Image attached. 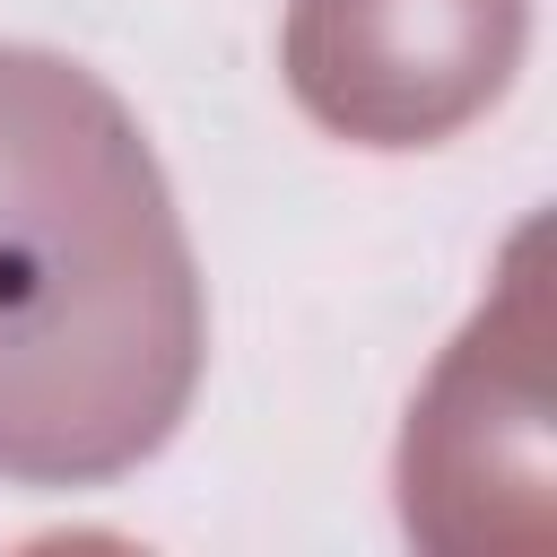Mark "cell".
<instances>
[{
  "instance_id": "cell-1",
  "label": "cell",
  "mask_w": 557,
  "mask_h": 557,
  "mask_svg": "<svg viewBox=\"0 0 557 557\" xmlns=\"http://www.w3.org/2000/svg\"><path fill=\"white\" fill-rule=\"evenodd\" d=\"M209 305L131 104L70 52L0 44V479L104 487L200 392Z\"/></svg>"
},
{
  "instance_id": "cell-2",
  "label": "cell",
  "mask_w": 557,
  "mask_h": 557,
  "mask_svg": "<svg viewBox=\"0 0 557 557\" xmlns=\"http://www.w3.org/2000/svg\"><path fill=\"white\" fill-rule=\"evenodd\" d=\"M400 522L444 557H548L557 470H548V305L540 226L513 235L496 296L435 357L400 426Z\"/></svg>"
},
{
  "instance_id": "cell-3",
  "label": "cell",
  "mask_w": 557,
  "mask_h": 557,
  "mask_svg": "<svg viewBox=\"0 0 557 557\" xmlns=\"http://www.w3.org/2000/svg\"><path fill=\"white\" fill-rule=\"evenodd\" d=\"M531 0H287L278 70L348 148H435L522 70Z\"/></svg>"
}]
</instances>
